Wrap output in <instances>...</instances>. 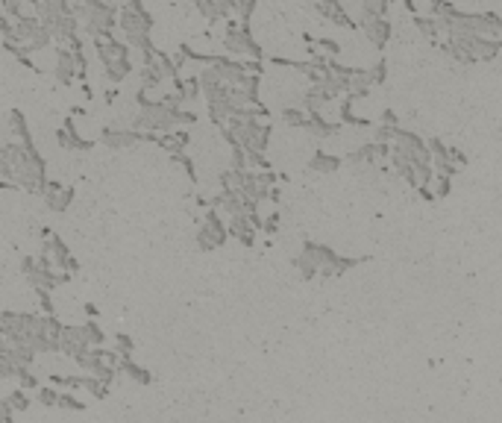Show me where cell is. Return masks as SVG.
<instances>
[{
    "label": "cell",
    "instance_id": "1f68e13d",
    "mask_svg": "<svg viewBox=\"0 0 502 423\" xmlns=\"http://www.w3.org/2000/svg\"><path fill=\"white\" fill-rule=\"evenodd\" d=\"M294 268L300 270V276H303V279H314V276H320V268L314 265V262H312V259L305 256V253H300L297 259H294Z\"/></svg>",
    "mask_w": 502,
    "mask_h": 423
},
{
    "label": "cell",
    "instance_id": "ac0fdd59",
    "mask_svg": "<svg viewBox=\"0 0 502 423\" xmlns=\"http://www.w3.org/2000/svg\"><path fill=\"white\" fill-rule=\"evenodd\" d=\"M106 68V80L109 83H124L129 74H133V62H129V56H112L103 62Z\"/></svg>",
    "mask_w": 502,
    "mask_h": 423
},
{
    "label": "cell",
    "instance_id": "f35d334b",
    "mask_svg": "<svg viewBox=\"0 0 502 423\" xmlns=\"http://www.w3.org/2000/svg\"><path fill=\"white\" fill-rule=\"evenodd\" d=\"M441 47H444V53H446V56H450V59H455V62H461V65H470V62H473V59L467 56V53H464L461 47H458V45H452L450 39H446Z\"/></svg>",
    "mask_w": 502,
    "mask_h": 423
},
{
    "label": "cell",
    "instance_id": "836d02e7",
    "mask_svg": "<svg viewBox=\"0 0 502 423\" xmlns=\"http://www.w3.org/2000/svg\"><path fill=\"white\" fill-rule=\"evenodd\" d=\"M56 406H59V409H65V411H85V403H83V400H76V394L71 391V388H68L65 394H59Z\"/></svg>",
    "mask_w": 502,
    "mask_h": 423
},
{
    "label": "cell",
    "instance_id": "d6a6232c",
    "mask_svg": "<svg viewBox=\"0 0 502 423\" xmlns=\"http://www.w3.org/2000/svg\"><path fill=\"white\" fill-rule=\"evenodd\" d=\"M36 400L45 409H53L56 406V400H59V391H56V385H39L36 388Z\"/></svg>",
    "mask_w": 502,
    "mask_h": 423
},
{
    "label": "cell",
    "instance_id": "ab89813d",
    "mask_svg": "<svg viewBox=\"0 0 502 423\" xmlns=\"http://www.w3.org/2000/svg\"><path fill=\"white\" fill-rule=\"evenodd\" d=\"M432 182H435V200H438V197H446V194H450V182H452V177H446V173H435Z\"/></svg>",
    "mask_w": 502,
    "mask_h": 423
},
{
    "label": "cell",
    "instance_id": "7a4b0ae2",
    "mask_svg": "<svg viewBox=\"0 0 502 423\" xmlns=\"http://www.w3.org/2000/svg\"><path fill=\"white\" fill-rule=\"evenodd\" d=\"M118 27V3H106V0H94L85 6L83 15V30L89 39H103L112 36Z\"/></svg>",
    "mask_w": 502,
    "mask_h": 423
},
{
    "label": "cell",
    "instance_id": "d6986e66",
    "mask_svg": "<svg viewBox=\"0 0 502 423\" xmlns=\"http://www.w3.org/2000/svg\"><path fill=\"white\" fill-rule=\"evenodd\" d=\"M338 129H341V124H329L326 118L320 115V112H314V115H309V124H305V133H312L318 141H323V138H329V135H335Z\"/></svg>",
    "mask_w": 502,
    "mask_h": 423
},
{
    "label": "cell",
    "instance_id": "4316f807",
    "mask_svg": "<svg viewBox=\"0 0 502 423\" xmlns=\"http://www.w3.org/2000/svg\"><path fill=\"white\" fill-rule=\"evenodd\" d=\"M0 188H18L12 180V156H9V147H0Z\"/></svg>",
    "mask_w": 502,
    "mask_h": 423
},
{
    "label": "cell",
    "instance_id": "bcb514c9",
    "mask_svg": "<svg viewBox=\"0 0 502 423\" xmlns=\"http://www.w3.org/2000/svg\"><path fill=\"white\" fill-rule=\"evenodd\" d=\"M36 297H39V306H41V312H45V314H50V312H53L50 291H47V288H36Z\"/></svg>",
    "mask_w": 502,
    "mask_h": 423
},
{
    "label": "cell",
    "instance_id": "d590c367",
    "mask_svg": "<svg viewBox=\"0 0 502 423\" xmlns=\"http://www.w3.org/2000/svg\"><path fill=\"white\" fill-rule=\"evenodd\" d=\"M15 376L21 379V388H27V391H32V388H39V376L30 373V365H18Z\"/></svg>",
    "mask_w": 502,
    "mask_h": 423
},
{
    "label": "cell",
    "instance_id": "8992f818",
    "mask_svg": "<svg viewBox=\"0 0 502 423\" xmlns=\"http://www.w3.org/2000/svg\"><path fill=\"white\" fill-rule=\"evenodd\" d=\"M100 141L112 150H127V147L138 144V141H144V133L133 129V127H106L100 133Z\"/></svg>",
    "mask_w": 502,
    "mask_h": 423
},
{
    "label": "cell",
    "instance_id": "52a82bcc",
    "mask_svg": "<svg viewBox=\"0 0 502 423\" xmlns=\"http://www.w3.org/2000/svg\"><path fill=\"white\" fill-rule=\"evenodd\" d=\"M391 156V144H385V141H364L358 150H353L350 153V162L353 165H358V168H373V165H379L382 159H388Z\"/></svg>",
    "mask_w": 502,
    "mask_h": 423
},
{
    "label": "cell",
    "instance_id": "db71d44e",
    "mask_svg": "<svg viewBox=\"0 0 502 423\" xmlns=\"http://www.w3.org/2000/svg\"><path fill=\"white\" fill-rule=\"evenodd\" d=\"M382 121H385V124H394V127H400V118H397V112H391V109H388L385 115H382Z\"/></svg>",
    "mask_w": 502,
    "mask_h": 423
},
{
    "label": "cell",
    "instance_id": "8d00e7d4",
    "mask_svg": "<svg viewBox=\"0 0 502 423\" xmlns=\"http://www.w3.org/2000/svg\"><path fill=\"white\" fill-rule=\"evenodd\" d=\"M115 350H118V356H121V359H127V356H133L135 344H133V338H129L127 332H118L115 335Z\"/></svg>",
    "mask_w": 502,
    "mask_h": 423
},
{
    "label": "cell",
    "instance_id": "816d5d0a",
    "mask_svg": "<svg viewBox=\"0 0 502 423\" xmlns=\"http://www.w3.org/2000/svg\"><path fill=\"white\" fill-rule=\"evenodd\" d=\"M36 265H39V259H24V262H21V270H24V276L32 274V270H36Z\"/></svg>",
    "mask_w": 502,
    "mask_h": 423
},
{
    "label": "cell",
    "instance_id": "603a6c76",
    "mask_svg": "<svg viewBox=\"0 0 502 423\" xmlns=\"http://www.w3.org/2000/svg\"><path fill=\"white\" fill-rule=\"evenodd\" d=\"M358 262H362V259H347V256H338V253H335L329 262L320 268V276H326V279H329V276H341V274H347L350 268H356Z\"/></svg>",
    "mask_w": 502,
    "mask_h": 423
},
{
    "label": "cell",
    "instance_id": "7bdbcfd3",
    "mask_svg": "<svg viewBox=\"0 0 502 423\" xmlns=\"http://www.w3.org/2000/svg\"><path fill=\"white\" fill-rule=\"evenodd\" d=\"M397 129H400V127H394V124H385V121H382V127L376 129V141H385V144H394V138H397Z\"/></svg>",
    "mask_w": 502,
    "mask_h": 423
},
{
    "label": "cell",
    "instance_id": "4fadbf2b",
    "mask_svg": "<svg viewBox=\"0 0 502 423\" xmlns=\"http://www.w3.org/2000/svg\"><path fill=\"white\" fill-rule=\"evenodd\" d=\"M226 230H229V235L235 238V241H241L244 247H253L256 244V226H253V221L247 218V215L241 212V215H232L229 218V224H226Z\"/></svg>",
    "mask_w": 502,
    "mask_h": 423
},
{
    "label": "cell",
    "instance_id": "4dcf8cb0",
    "mask_svg": "<svg viewBox=\"0 0 502 423\" xmlns=\"http://www.w3.org/2000/svg\"><path fill=\"white\" fill-rule=\"evenodd\" d=\"M62 127L68 129V135H71V150H80V153H85V150H91V147H94V141L83 138L80 133H76V127H74V121H71V118H68V121H65Z\"/></svg>",
    "mask_w": 502,
    "mask_h": 423
},
{
    "label": "cell",
    "instance_id": "7c38bea8",
    "mask_svg": "<svg viewBox=\"0 0 502 423\" xmlns=\"http://www.w3.org/2000/svg\"><path fill=\"white\" fill-rule=\"evenodd\" d=\"M329 100H335V94L326 89L323 80H318V83H312L309 89H305V94H303V109L309 112V115L323 112V106L329 103Z\"/></svg>",
    "mask_w": 502,
    "mask_h": 423
},
{
    "label": "cell",
    "instance_id": "cb8c5ba5",
    "mask_svg": "<svg viewBox=\"0 0 502 423\" xmlns=\"http://www.w3.org/2000/svg\"><path fill=\"white\" fill-rule=\"evenodd\" d=\"M309 168H312V171H318V173H332V171L341 168V156H335V153H323V150H318V153L312 156Z\"/></svg>",
    "mask_w": 502,
    "mask_h": 423
},
{
    "label": "cell",
    "instance_id": "74e56055",
    "mask_svg": "<svg viewBox=\"0 0 502 423\" xmlns=\"http://www.w3.org/2000/svg\"><path fill=\"white\" fill-rule=\"evenodd\" d=\"M173 162H179L182 171L188 173V180H191V182H197V168H194V159H191L188 153H185V150H179V153H173Z\"/></svg>",
    "mask_w": 502,
    "mask_h": 423
},
{
    "label": "cell",
    "instance_id": "9a60e30c",
    "mask_svg": "<svg viewBox=\"0 0 502 423\" xmlns=\"http://www.w3.org/2000/svg\"><path fill=\"white\" fill-rule=\"evenodd\" d=\"M80 30H83V24H80V18L76 15H59L56 24H53V41L68 45L74 36H80Z\"/></svg>",
    "mask_w": 502,
    "mask_h": 423
},
{
    "label": "cell",
    "instance_id": "9f6ffc18",
    "mask_svg": "<svg viewBox=\"0 0 502 423\" xmlns=\"http://www.w3.org/2000/svg\"><path fill=\"white\" fill-rule=\"evenodd\" d=\"M83 3H85V6H89V3H94V0H83Z\"/></svg>",
    "mask_w": 502,
    "mask_h": 423
},
{
    "label": "cell",
    "instance_id": "5bb4252c",
    "mask_svg": "<svg viewBox=\"0 0 502 423\" xmlns=\"http://www.w3.org/2000/svg\"><path fill=\"white\" fill-rule=\"evenodd\" d=\"M56 83L59 85L76 83V62H74V50H68V47L56 50Z\"/></svg>",
    "mask_w": 502,
    "mask_h": 423
},
{
    "label": "cell",
    "instance_id": "8fae6325",
    "mask_svg": "<svg viewBox=\"0 0 502 423\" xmlns=\"http://www.w3.org/2000/svg\"><path fill=\"white\" fill-rule=\"evenodd\" d=\"M314 6H318V15L326 18V21H332L335 27H344V30H353L356 27L350 12L344 9L341 0H314Z\"/></svg>",
    "mask_w": 502,
    "mask_h": 423
},
{
    "label": "cell",
    "instance_id": "c3c4849f",
    "mask_svg": "<svg viewBox=\"0 0 502 423\" xmlns=\"http://www.w3.org/2000/svg\"><path fill=\"white\" fill-rule=\"evenodd\" d=\"M450 165H452L455 171H461V168L467 165V156L461 153V150H455V147H450Z\"/></svg>",
    "mask_w": 502,
    "mask_h": 423
},
{
    "label": "cell",
    "instance_id": "e575fe53",
    "mask_svg": "<svg viewBox=\"0 0 502 423\" xmlns=\"http://www.w3.org/2000/svg\"><path fill=\"white\" fill-rule=\"evenodd\" d=\"M6 400H9V406H12L15 411H27V409H30V403H32L30 394H27V388H18V391H12Z\"/></svg>",
    "mask_w": 502,
    "mask_h": 423
},
{
    "label": "cell",
    "instance_id": "ba28073f",
    "mask_svg": "<svg viewBox=\"0 0 502 423\" xmlns=\"http://www.w3.org/2000/svg\"><path fill=\"white\" fill-rule=\"evenodd\" d=\"M41 197H45V206L50 212H56V215H62L68 206L74 203V188H65V186H59L56 180H47L45 186H41Z\"/></svg>",
    "mask_w": 502,
    "mask_h": 423
},
{
    "label": "cell",
    "instance_id": "30bf717a",
    "mask_svg": "<svg viewBox=\"0 0 502 423\" xmlns=\"http://www.w3.org/2000/svg\"><path fill=\"white\" fill-rule=\"evenodd\" d=\"M358 24H362L364 36L370 39V45H376V47H385L388 45L391 24H388L385 15H362V18H358Z\"/></svg>",
    "mask_w": 502,
    "mask_h": 423
},
{
    "label": "cell",
    "instance_id": "2e32d148",
    "mask_svg": "<svg viewBox=\"0 0 502 423\" xmlns=\"http://www.w3.org/2000/svg\"><path fill=\"white\" fill-rule=\"evenodd\" d=\"M156 144L165 150V153H179V150H188L191 144V135L185 133V129H171V133H159L156 135Z\"/></svg>",
    "mask_w": 502,
    "mask_h": 423
},
{
    "label": "cell",
    "instance_id": "f1b7e54d",
    "mask_svg": "<svg viewBox=\"0 0 502 423\" xmlns=\"http://www.w3.org/2000/svg\"><path fill=\"white\" fill-rule=\"evenodd\" d=\"M282 121H285L288 127H300V129H305V124H309V112H305V109H297V106H285V109H282Z\"/></svg>",
    "mask_w": 502,
    "mask_h": 423
},
{
    "label": "cell",
    "instance_id": "6da1fadb",
    "mask_svg": "<svg viewBox=\"0 0 502 423\" xmlns=\"http://www.w3.org/2000/svg\"><path fill=\"white\" fill-rule=\"evenodd\" d=\"M9 156H12V180L24 191H41L47 182V162L41 159L36 147H24L21 141H6Z\"/></svg>",
    "mask_w": 502,
    "mask_h": 423
},
{
    "label": "cell",
    "instance_id": "ffe728a7",
    "mask_svg": "<svg viewBox=\"0 0 502 423\" xmlns=\"http://www.w3.org/2000/svg\"><path fill=\"white\" fill-rule=\"evenodd\" d=\"M118 373H124V376L133 379V382H141V385H150V382H153V373L147 371V367L135 365L133 356H127V359L118 362Z\"/></svg>",
    "mask_w": 502,
    "mask_h": 423
},
{
    "label": "cell",
    "instance_id": "b9f144b4",
    "mask_svg": "<svg viewBox=\"0 0 502 423\" xmlns=\"http://www.w3.org/2000/svg\"><path fill=\"white\" fill-rule=\"evenodd\" d=\"M229 168L247 171V150L241 144H232V159H229Z\"/></svg>",
    "mask_w": 502,
    "mask_h": 423
},
{
    "label": "cell",
    "instance_id": "e0dca14e",
    "mask_svg": "<svg viewBox=\"0 0 502 423\" xmlns=\"http://www.w3.org/2000/svg\"><path fill=\"white\" fill-rule=\"evenodd\" d=\"M41 32V21L39 15H18L15 18V41L18 45H27Z\"/></svg>",
    "mask_w": 502,
    "mask_h": 423
},
{
    "label": "cell",
    "instance_id": "d4e9b609",
    "mask_svg": "<svg viewBox=\"0 0 502 423\" xmlns=\"http://www.w3.org/2000/svg\"><path fill=\"white\" fill-rule=\"evenodd\" d=\"M303 253L309 256V259H312V262L318 265V268H323V265H326V262H329V259L335 256V250H332V247L318 244V241H305V244H303Z\"/></svg>",
    "mask_w": 502,
    "mask_h": 423
},
{
    "label": "cell",
    "instance_id": "60d3db41",
    "mask_svg": "<svg viewBox=\"0 0 502 423\" xmlns=\"http://www.w3.org/2000/svg\"><path fill=\"white\" fill-rule=\"evenodd\" d=\"M0 36L6 41H15V18L6 12H0Z\"/></svg>",
    "mask_w": 502,
    "mask_h": 423
},
{
    "label": "cell",
    "instance_id": "484cf974",
    "mask_svg": "<svg viewBox=\"0 0 502 423\" xmlns=\"http://www.w3.org/2000/svg\"><path fill=\"white\" fill-rule=\"evenodd\" d=\"M153 65H156L159 74H162L165 80H177V77H179V65H177V59H171L165 50L156 47V62H153Z\"/></svg>",
    "mask_w": 502,
    "mask_h": 423
},
{
    "label": "cell",
    "instance_id": "7402d4cb",
    "mask_svg": "<svg viewBox=\"0 0 502 423\" xmlns=\"http://www.w3.org/2000/svg\"><path fill=\"white\" fill-rule=\"evenodd\" d=\"M414 27H417L423 36H426L432 45H438L441 41V32H444V27H441V18H435V15H414Z\"/></svg>",
    "mask_w": 502,
    "mask_h": 423
},
{
    "label": "cell",
    "instance_id": "44dd1931",
    "mask_svg": "<svg viewBox=\"0 0 502 423\" xmlns=\"http://www.w3.org/2000/svg\"><path fill=\"white\" fill-rule=\"evenodd\" d=\"M9 127H12V135L24 147H36V144H32V133H30V127H27V118H24V112H21V109L9 112Z\"/></svg>",
    "mask_w": 502,
    "mask_h": 423
},
{
    "label": "cell",
    "instance_id": "277c9868",
    "mask_svg": "<svg viewBox=\"0 0 502 423\" xmlns=\"http://www.w3.org/2000/svg\"><path fill=\"white\" fill-rule=\"evenodd\" d=\"M226 238H229V230H226V224L221 218V212L209 206V212L203 215V224L197 230V247L206 253H212V250H217V247L226 244Z\"/></svg>",
    "mask_w": 502,
    "mask_h": 423
},
{
    "label": "cell",
    "instance_id": "f5cc1de1",
    "mask_svg": "<svg viewBox=\"0 0 502 423\" xmlns=\"http://www.w3.org/2000/svg\"><path fill=\"white\" fill-rule=\"evenodd\" d=\"M56 9H59V15H74L71 12V0H56Z\"/></svg>",
    "mask_w": 502,
    "mask_h": 423
},
{
    "label": "cell",
    "instance_id": "f546056e",
    "mask_svg": "<svg viewBox=\"0 0 502 423\" xmlns=\"http://www.w3.org/2000/svg\"><path fill=\"white\" fill-rule=\"evenodd\" d=\"M83 388H85V391H89L94 400H106V394H109V385L103 382V379H97L94 373L83 376Z\"/></svg>",
    "mask_w": 502,
    "mask_h": 423
},
{
    "label": "cell",
    "instance_id": "3957f363",
    "mask_svg": "<svg viewBox=\"0 0 502 423\" xmlns=\"http://www.w3.org/2000/svg\"><path fill=\"white\" fill-rule=\"evenodd\" d=\"M223 50L229 53V56L235 59H261V47L259 41L253 39V32H250L247 24H241V21H229L226 24V32H223Z\"/></svg>",
    "mask_w": 502,
    "mask_h": 423
},
{
    "label": "cell",
    "instance_id": "11a10c76",
    "mask_svg": "<svg viewBox=\"0 0 502 423\" xmlns=\"http://www.w3.org/2000/svg\"><path fill=\"white\" fill-rule=\"evenodd\" d=\"M85 314H89V318H97V306H85Z\"/></svg>",
    "mask_w": 502,
    "mask_h": 423
},
{
    "label": "cell",
    "instance_id": "ee69618b",
    "mask_svg": "<svg viewBox=\"0 0 502 423\" xmlns=\"http://www.w3.org/2000/svg\"><path fill=\"white\" fill-rule=\"evenodd\" d=\"M85 332H89V341H91V347H100V344H106V332L97 327L94 321H89L85 323Z\"/></svg>",
    "mask_w": 502,
    "mask_h": 423
},
{
    "label": "cell",
    "instance_id": "5b68a950",
    "mask_svg": "<svg viewBox=\"0 0 502 423\" xmlns=\"http://www.w3.org/2000/svg\"><path fill=\"white\" fill-rule=\"evenodd\" d=\"M118 27L124 30V36H138V32H153V15L144 6H129L124 3L118 9Z\"/></svg>",
    "mask_w": 502,
    "mask_h": 423
},
{
    "label": "cell",
    "instance_id": "f6af8a7d",
    "mask_svg": "<svg viewBox=\"0 0 502 423\" xmlns=\"http://www.w3.org/2000/svg\"><path fill=\"white\" fill-rule=\"evenodd\" d=\"M452 12H455L452 3H446V0H432V15L435 18H446V15H452Z\"/></svg>",
    "mask_w": 502,
    "mask_h": 423
},
{
    "label": "cell",
    "instance_id": "7dc6e473",
    "mask_svg": "<svg viewBox=\"0 0 502 423\" xmlns=\"http://www.w3.org/2000/svg\"><path fill=\"white\" fill-rule=\"evenodd\" d=\"M314 45L323 47L326 53H329V56H338V53H341V45H338V41H332V39H318Z\"/></svg>",
    "mask_w": 502,
    "mask_h": 423
},
{
    "label": "cell",
    "instance_id": "83f0119b",
    "mask_svg": "<svg viewBox=\"0 0 502 423\" xmlns=\"http://www.w3.org/2000/svg\"><path fill=\"white\" fill-rule=\"evenodd\" d=\"M153 62H156V59H153ZM159 83H165V77L159 74L156 65H141V89L150 91V89H156Z\"/></svg>",
    "mask_w": 502,
    "mask_h": 423
},
{
    "label": "cell",
    "instance_id": "9c48e42d",
    "mask_svg": "<svg viewBox=\"0 0 502 423\" xmlns=\"http://www.w3.org/2000/svg\"><path fill=\"white\" fill-rule=\"evenodd\" d=\"M91 347V341H89V332H85V327H62V332H59V353H65V356H74L76 353H83V350H89Z\"/></svg>",
    "mask_w": 502,
    "mask_h": 423
},
{
    "label": "cell",
    "instance_id": "f907efd6",
    "mask_svg": "<svg viewBox=\"0 0 502 423\" xmlns=\"http://www.w3.org/2000/svg\"><path fill=\"white\" fill-rule=\"evenodd\" d=\"M276 226H279V212H274L268 221H261V230H265L268 235H270V232H276Z\"/></svg>",
    "mask_w": 502,
    "mask_h": 423
},
{
    "label": "cell",
    "instance_id": "681fc988",
    "mask_svg": "<svg viewBox=\"0 0 502 423\" xmlns=\"http://www.w3.org/2000/svg\"><path fill=\"white\" fill-rule=\"evenodd\" d=\"M15 415V409L9 406V400H0V423H9Z\"/></svg>",
    "mask_w": 502,
    "mask_h": 423
}]
</instances>
